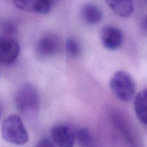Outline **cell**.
Returning <instances> with one entry per match:
<instances>
[{
    "mask_svg": "<svg viewBox=\"0 0 147 147\" xmlns=\"http://www.w3.org/2000/svg\"><path fill=\"white\" fill-rule=\"evenodd\" d=\"M15 103L20 113L24 118L34 119L40 111V98L37 88L27 83L20 87L15 96Z\"/></svg>",
    "mask_w": 147,
    "mask_h": 147,
    "instance_id": "6da1fadb",
    "label": "cell"
},
{
    "mask_svg": "<svg viewBox=\"0 0 147 147\" xmlns=\"http://www.w3.org/2000/svg\"><path fill=\"white\" fill-rule=\"evenodd\" d=\"M1 137L8 143L24 145L29 141V134L21 117L11 114L4 119L1 126Z\"/></svg>",
    "mask_w": 147,
    "mask_h": 147,
    "instance_id": "7a4b0ae2",
    "label": "cell"
},
{
    "mask_svg": "<svg viewBox=\"0 0 147 147\" xmlns=\"http://www.w3.org/2000/svg\"><path fill=\"white\" fill-rule=\"evenodd\" d=\"M110 88L114 96L121 101H131L136 95L134 80L124 70H119L113 74L110 80Z\"/></svg>",
    "mask_w": 147,
    "mask_h": 147,
    "instance_id": "3957f363",
    "label": "cell"
},
{
    "mask_svg": "<svg viewBox=\"0 0 147 147\" xmlns=\"http://www.w3.org/2000/svg\"><path fill=\"white\" fill-rule=\"evenodd\" d=\"M62 42L60 37L54 34H46L38 40L36 53L42 57L54 55L61 51Z\"/></svg>",
    "mask_w": 147,
    "mask_h": 147,
    "instance_id": "277c9868",
    "label": "cell"
},
{
    "mask_svg": "<svg viewBox=\"0 0 147 147\" xmlns=\"http://www.w3.org/2000/svg\"><path fill=\"white\" fill-rule=\"evenodd\" d=\"M20 45L9 36L0 37V63L5 65L14 63L20 55Z\"/></svg>",
    "mask_w": 147,
    "mask_h": 147,
    "instance_id": "5b68a950",
    "label": "cell"
},
{
    "mask_svg": "<svg viewBox=\"0 0 147 147\" xmlns=\"http://www.w3.org/2000/svg\"><path fill=\"white\" fill-rule=\"evenodd\" d=\"M100 35L102 45L108 50H117L123 44V32L117 27L111 25L104 26L100 30Z\"/></svg>",
    "mask_w": 147,
    "mask_h": 147,
    "instance_id": "8992f818",
    "label": "cell"
},
{
    "mask_svg": "<svg viewBox=\"0 0 147 147\" xmlns=\"http://www.w3.org/2000/svg\"><path fill=\"white\" fill-rule=\"evenodd\" d=\"M13 3L22 11L46 14L51 11L55 0H13Z\"/></svg>",
    "mask_w": 147,
    "mask_h": 147,
    "instance_id": "52a82bcc",
    "label": "cell"
},
{
    "mask_svg": "<svg viewBox=\"0 0 147 147\" xmlns=\"http://www.w3.org/2000/svg\"><path fill=\"white\" fill-rule=\"evenodd\" d=\"M51 135L57 147H73L76 142L75 132L65 125L55 126L51 129Z\"/></svg>",
    "mask_w": 147,
    "mask_h": 147,
    "instance_id": "ba28073f",
    "label": "cell"
},
{
    "mask_svg": "<svg viewBox=\"0 0 147 147\" xmlns=\"http://www.w3.org/2000/svg\"><path fill=\"white\" fill-rule=\"evenodd\" d=\"M112 11L122 17H128L133 13V0H105Z\"/></svg>",
    "mask_w": 147,
    "mask_h": 147,
    "instance_id": "9c48e42d",
    "label": "cell"
},
{
    "mask_svg": "<svg viewBox=\"0 0 147 147\" xmlns=\"http://www.w3.org/2000/svg\"><path fill=\"white\" fill-rule=\"evenodd\" d=\"M134 107V111L137 119L142 124L146 126L147 107L146 89H144L135 95Z\"/></svg>",
    "mask_w": 147,
    "mask_h": 147,
    "instance_id": "30bf717a",
    "label": "cell"
},
{
    "mask_svg": "<svg viewBox=\"0 0 147 147\" xmlns=\"http://www.w3.org/2000/svg\"><path fill=\"white\" fill-rule=\"evenodd\" d=\"M81 14L83 20L88 24H96L103 19V13L100 9L92 3L83 6Z\"/></svg>",
    "mask_w": 147,
    "mask_h": 147,
    "instance_id": "8fae6325",
    "label": "cell"
},
{
    "mask_svg": "<svg viewBox=\"0 0 147 147\" xmlns=\"http://www.w3.org/2000/svg\"><path fill=\"white\" fill-rule=\"evenodd\" d=\"M113 120H114L115 123H116V126H117L118 129H119L123 137H125V139L129 142L130 146L131 147H138V145L136 144V142L135 141L133 134L131 133V130H129L127 124L125 123V121H123V119L116 116L113 118Z\"/></svg>",
    "mask_w": 147,
    "mask_h": 147,
    "instance_id": "7c38bea8",
    "label": "cell"
},
{
    "mask_svg": "<svg viewBox=\"0 0 147 147\" xmlns=\"http://www.w3.org/2000/svg\"><path fill=\"white\" fill-rule=\"evenodd\" d=\"M76 139L83 147H92L94 144V140L92 134L86 128H80L75 132Z\"/></svg>",
    "mask_w": 147,
    "mask_h": 147,
    "instance_id": "4fadbf2b",
    "label": "cell"
},
{
    "mask_svg": "<svg viewBox=\"0 0 147 147\" xmlns=\"http://www.w3.org/2000/svg\"><path fill=\"white\" fill-rule=\"evenodd\" d=\"M66 51L69 56L71 57H76L80 55V48L77 40L73 37L67 38L65 43Z\"/></svg>",
    "mask_w": 147,
    "mask_h": 147,
    "instance_id": "5bb4252c",
    "label": "cell"
},
{
    "mask_svg": "<svg viewBox=\"0 0 147 147\" xmlns=\"http://www.w3.org/2000/svg\"><path fill=\"white\" fill-rule=\"evenodd\" d=\"M35 147H57L51 141L47 139H43L39 141Z\"/></svg>",
    "mask_w": 147,
    "mask_h": 147,
    "instance_id": "9a60e30c",
    "label": "cell"
},
{
    "mask_svg": "<svg viewBox=\"0 0 147 147\" xmlns=\"http://www.w3.org/2000/svg\"><path fill=\"white\" fill-rule=\"evenodd\" d=\"M2 112H3V107H2V104H1V101H0V119H1V116H2Z\"/></svg>",
    "mask_w": 147,
    "mask_h": 147,
    "instance_id": "2e32d148",
    "label": "cell"
}]
</instances>
